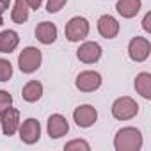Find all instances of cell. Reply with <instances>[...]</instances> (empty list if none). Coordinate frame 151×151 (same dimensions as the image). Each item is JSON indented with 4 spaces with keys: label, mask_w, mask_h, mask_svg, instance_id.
Masks as SVG:
<instances>
[{
    "label": "cell",
    "mask_w": 151,
    "mask_h": 151,
    "mask_svg": "<svg viewBox=\"0 0 151 151\" xmlns=\"http://www.w3.org/2000/svg\"><path fill=\"white\" fill-rule=\"evenodd\" d=\"M116 151H139L142 147V133L133 126L121 128L114 137Z\"/></svg>",
    "instance_id": "obj_1"
},
{
    "label": "cell",
    "mask_w": 151,
    "mask_h": 151,
    "mask_svg": "<svg viewBox=\"0 0 151 151\" xmlns=\"http://www.w3.org/2000/svg\"><path fill=\"white\" fill-rule=\"evenodd\" d=\"M41 62H43V53L36 46H27L18 55V68H20L22 73H27V75L37 71Z\"/></svg>",
    "instance_id": "obj_2"
},
{
    "label": "cell",
    "mask_w": 151,
    "mask_h": 151,
    "mask_svg": "<svg viewBox=\"0 0 151 151\" xmlns=\"http://www.w3.org/2000/svg\"><path fill=\"white\" fill-rule=\"evenodd\" d=\"M112 116L117 121H130L139 114V105L130 96H121L112 103Z\"/></svg>",
    "instance_id": "obj_3"
},
{
    "label": "cell",
    "mask_w": 151,
    "mask_h": 151,
    "mask_svg": "<svg viewBox=\"0 0 151 151\" xmlns=\"http://www.w3.org/2000/svg\"><path fill=\"white\" fill-rule=\"evenodd\" d=\"M89 22L84 18V16H73L68 23H66V29H64V34H66V39L71 41V43H78V41H84L87 36H89Z\"/></svg>",
    "instance_id": "obj_4"
},
{
    "label": "cell",
    "mask_w": 151,
    "mask_h": 151,
    "mask_svg": "<svg viewBox=\"0 0 151 151\" xmlns=\"http://www.w3.org/2000/svg\"><path fill=\"white\" fill-rule=\"evenodd\" d=\"M101 75L98 73V71H82L78 77H77V80H75V86H77V89L78 91H82V93H94L96 89H100L101 87Z\"/></svg>",
    "instance_id": "obj_5"
},
{
    "label": "cell",
    "mask_w": 151,
    "mask_h": 151,
    "mask_svg": "<svg viewBox=\"0 0 151 151\" xmlns=\"http://www.w3.org/2000/svg\"><path fill=\"white\" fill-rule=\"evenodd\" d=\"M149 53H151V43H149V39L137 36V37H133L130 41V45H128V55H130L132 60L144 62L149 57Z\"/></svg>",
    "instance_id": "obj_6"
},
{
    "label": "cell",
    "mask_w": 151,
    "mask_h": 151,
    "mask_svg": "<svg viewBox=\"0 0 151 151\" xmlns=\"http://www.w3.org/2000/svg\"><path fill=\"white\" fill-rule=\"evenodd\" d=\"M18 132H20L22 142H25V144H36V142L41 139V124H39V121L34 119V117L25 119V121L20 124Z\"/></svg>",
    "instance_id": "obj_7"
},
{
    "label": "cell",
    "mask_w": 151,
    "mask_h": 151,
    "mask_svg": "<svg viewBox=\"0 0 151 151\" xmlns=\"http://www.w3.org/2000/svg\"><path fill=\"white\" fill-rule=\"evenodd\" d=\"M98 110L93 105H80L73 110V121L77 123L78 128H89L96 123Z\"/></svg>",
    "instance_id": "obj_8"
},
{
    "label": "cell",
    "mask_w": 151,
    "mask_h": 151,
    "mask_svg": "<svg viewBox=\"0 0 151 151\" xmlns=\"http://www.w3.org/2000/svg\"><path fill=\"white\" fill-rule=\"evenodd\" d=\"M0 124H2L4 135L13 137L20 128V112L16 109H13V105H11L4 112H0Z\"/></svg>",
    "instance_id": "obj_9"
},
{
    "label": "cell",
    "mask_w": 151,
    "mask_h": 151,
    "mask_svg": "<svg viewBox=\"0 0 151 151\" xmlns=\"http://www.w3.org/2000/svg\"><path fill=\"white\" fill-rule=\"evenodd\" d=\"M77 57L80 62L84 64H94L101 59V46L94 41H86L78 46L77 50Z\"/></svg>",
    "instance_id": "obj_10"
},
{
    "label": "cell",
    "mask_w": 151,
    "mask_h": 151,
    "mask_svg": "<svg viewBox=\"0 0 151 151\" xmlns=\"http://www.w3.org/2000/svg\"><path fill=\"white\" fill-rule=\"evenodd\" d=\"M46 132L52 139H60L69 132V123L60 114H52L46 121Z\"/></svg>",
    "instance_id": "obj_11"
},
{
    "label": "cell",
    "mask_w": 151,
    "mask_h": 151,
    "mask_svg": "<svg viewBox=\"0 0 151 151\" xmlns=\"http://www.w3.org/2000/svg\"><path fill=\"white\" fill-rule=\"evenodd\" d=\"M98 32L105 39H114L119 34V22L110 14H103L98 20Z\"/></svg>",
    "instance_id": "obj_12"
},
{
    "label": "cell",
    "mask_w": 151,
    "mask_h": 151,
    "mask_svg": "<svg viewBox=\"0 0 151 151\" xmlns=\"http://www.w3.org/2000/svg\"><path fill=\"white\" fill-rule=\"evenodd\" d=\"M36 39L43 45H52L57 39V27L52 22H41L36 27Z\"/></svg>",
    "instance_id": "obj_13"
},
{
    "label": "cell",
    "mask_w": 151,
    "mask_h": 151,
    "mask_svg": "<svg viewBox=\"0 0 151 151\" xmlns=\"http://www.w3.org/2000/svg\"><path fill=\"white\" fill-rule=\"evenodd\" d=\"M20 45V36L14 30H2L0 32V53H11Z\"/></svg>",
    "instance_id": "obj_14"
},
{
    "label": "cell",
    "mask_w": 151,
    "mask_h": 151,
    "mask_svg": "<svg viewBox=\"0 0 151 151\" xmlns=\"http://www.w3.org/2000/svg\"><path fill=\"white\" fill-rule=\"evenodd\" d=\"M140 6H142L140 0H117L116 9H117V13H119L123 18H128V20H130V18H133V16L139 14Z\"/></svg>",
    "instance_id": "obj_15"
},
{
    "label": "cell",
    "mask_w": 151,
    "mask_h": 151,
    "mask_svg": "<svg viewBox=\"0 0 151 151\" xmlns=\"http://www.w3.org/2000/svg\"><path fill=\"white\" fill-rule=\"evenodd\" d=\"M22 96L25 101L29 103H36L37 100H41L43 96V84L37 82V80H30L23 86V91H22Z\"/></svg>",
    "instance_id": "obj_16"
},
{
    "label": "cell",
    "mask_w": 151,
    "mask_h": 151,
    "mask_svg": "<svg viewBox=\"0 0 151 151\" xmlns=\"http://www.w3.org/2000/svg\"><path fill=\"white\" fill-rule=\"evenodd\" d=\"M29 14H30V7H29L27 0H14V7L11 11L13 22L18 23V25H23L29 20Z\"/></svg>",
    "instance_id": "obj_17"
},
{
    "label": "cell",
    "mask_w": 151,
    "mask_h": 151,
    "mask_svg": "<svg viewBox=\"0 0 151 151\" xmlns=\"http://www.w3.org/2000/svg\"><path fill=\"white\" fill-rule=\"evenodd\" d=\"M135 91L144 98V100H151V75L142 71L137 75L135 78Z\"/></svg>",
    "instance_id": "obj_18"
},
{
    "label": "cell",
    "mask_w": 151,
    "mask_h": 151,
    "mask_svg": "<svg viewBox=\"0 0 151 151\" xmlns=\"http://www.w3.org/2000/svg\"><path fill=\"white\" fill-rule=\"evenodd\" d=\"M13 77V64L7 59H0V82H7Z\"/></svg>",
    "instance_id": "obj_19"
},
{
    "label": "cell",
    "mask_w": 151,
    "mask_h": 151,
    "mask_svg": "<svg viewBox=\"0 0 151 151\" xmlns=\"http://www.w3.org/2000/svg\"><path fill=\"white\" fill-rule=\"evenodd\" d=\"M64 149L66 151H89L91 149V146H89V142H86V140H82V139H75V140H69L66 146H64Z\"/></svg>",
    "instance_id": "obj_20"
},
{
    "label": "cell",
    "mask_w": 151,
    "mask_h": 151,
    "mask_svg": "<svg viewBox=\"0 0 151 151\" xmlns=\"http://www.w3.org/2000/svg\"><path fill=\"white\" fill-rule=\"evenodd\" d=\"M13 105V96L7 91H0V112H4Z\"/></svg>",
    "instance_id": "obj_21"
},
{
    "label": "cell",
    "mask_w": 151,
    "mask_h": 151,
    "mask_svg": "<svg viewBox=\"0 0 151 151\" xmlns=\"http://www.w3.org/2000/svg\"><path fill=\"white\" fill-rule=\"evenodd\" d=\"M68 0H48L46 2V11L48 13H59L64 6H66Z\"/></svg>",
    "instance_id": "obj_22"
},
{
    "label": "cell",
    "mask_w": 151,
    "mask_h": 151,
    "mask_svg": "<svg viewBox=\"0 0 151 151\" xmlns=\"http://www.w3.org/2000/svg\"><path fill=\"white\" fill-rule=\"evenodd\" d=\"M142 29H144L147 34H151V13H147V14L144 16V20H142Z\"/></svg>",
    "instance_id": "obj_23"
},
{
    "label": "cell",
    "mask_w": 151,
    "mask_h": 151,
    "mask_svg": "<svg viewBox=\"0 0 151 151\" xmlns=\"http://www.w3.org/2000/svg\"><path fill=\"white\" fill-rule=\"evenodd\" d=\"M27 2H29V7L30 9H39L41 4H43V0H27Z\"/></svg>",
    "instance_id": "obj_24"
},
{
    "label": "cell",
    "mask_w": 151,
    "mask_h": 151,
    "mask_svg": "<svg viewBox=\"0 0 151 151\" xmlns=\"http://www.w3.org/2000/svg\"><path fill=\"white\" fill-rule=\"evenodd\" d=\"M9 4H11V0H0V7H2L4 11L9 7Z\"/></svg>",
    "instance_id": "obj_25"
},
{
    "label": "cell",
    "mask_w": 151,
    "mask_h": 151,
    "mask_svg": "<svg viewBox=\"0 0 151 151\" xmlns=\"http://www.w3.org/2000/svg\"><path fill=\"white\" fill-rule=\"evenodd\" d=\"M2 13H4V9H2V7H0V27H2V25H4V18H2Z\"/></svg>",
    "instance_id": "obj_26"
}]
</instances>
